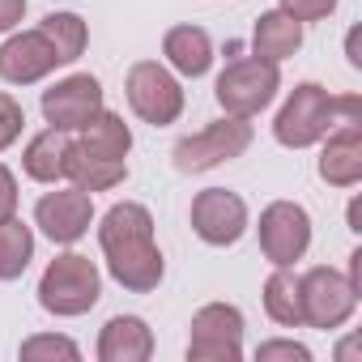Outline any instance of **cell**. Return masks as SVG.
<instances>
[{"instance_id": "cell-8", "label": "cell", "mask_w": 362, "mask_h": 362, "mask_svg": "<svg viewBox=\"0 0 362 362\" xmlns=\"http://www.w3.org/2000/svg\"><path fill=\"white\" fill-rule=\"evenodd\" d=\"M243 328L247 320L235 303H205L188 324V362H239Z\"/></svg>"}, {"instance_id": "cell-13", "label": "cell", "mask_w": 362, "mask_h": 362, "mask_svg": "<svg viewBox=\"0 0 362 362\" xmlns=\"http://www.w3.org/2000/svg\"><path fill=\"white\" fill-rule=\"evenodd\" d=\"M56 69H60V52L39 26L35 30H13L0 43V77L9 86H35V81L52 77Z\"/></svg>"}, {"instance_id": "cell-20", "label": "cell", "mask_w": 362, "mask_h": 362, "mask_svg": "<svg viewBox=\"0 0 362 362\" xmlns=\"http://www.w3.org/2000/svg\"><path fill=\"white\" fill-rule=\"evenodd\" d=\"M77 145L86 149V153H94V158H111V162H124L128 158V149H132V128L124 124V115H115V111H98L81 132H77Z\"/></svg>"}, {"instance_id": "cell-25", "label": "cell", "mask_w": 362, "mask_h": 362, "mask_svg": "<svg viewBox=\"0 0 362 362\" xmlns=\"http://www.w3.org/2000/svg\"><path fill=\"white\" fill-rule=\"evenodd\" d=\"M256 362H311V349L294 337H273L256 345Z\"/></svg>"}, {"instance_id": "cell-4", "label": "cell", "mask_w": 362, "mask_h": 362, "mask_svg": "<svg viewBox=\"0 0 362 362\" xmlns=\"http://www.w3.org/2000/svg\"><path fill=\"white\" fill-rule=\"evenodd\" d=\"M281 90V64L273 60H260V56H239L230 60L218 81H214V98L226 115H239V119H252L260 115L264 107H273Z\"/></svg>"}, {"instance_id": "cell-22", "label": "cell", "mask_w": 362, "mask_h": 362, "mask_svg": "<svg viewBox=\"0 0 362 362\" xmlns=\"http://www.w3.org/2000/svg\"><path fill=\"white\" fill-rule=\"evenodd\" d=\"M35 260V230L13 214L0 222V281H18Z\"/></svg>"}, {"instance_id": "cell-30", "label": "cell", "mask_w": 362, "mask_h": 362, "mask_svg": "<svg viewBox=\"0 0 362 362\" xmlns=\"http://www.w3.org/2000/svg\"><path fill=\"white\" fill-rule=\"evenodd\" d=\"M337 358H341V362H362V358H358V332H349V337L337 345Z\"/></svg>"}, {"instance_id": "cell-24", "label": "cell", "mask_w": 362, "mask_h": 362, "mask_svg": "<svg viewBox=\"0 0 362 362\" xmlns=\"http://www.w3.org/2000/svg\"><path fill=\"white\" fill-rule=\"evenodd\" d=\"M18 358H22V362H56V358L77 362V358H81V345H77L73 337H64V332H35V337L22 341Z\"/></svg>"}, {"instance_id": "cell-7", "label": "cell", "mask_w": 362, "mask_h": 362, "mask_svg": "<svg viewBox=\"0 0 362 362\" xmlns=\"http://www.w3.org/2000/svg\"><path fill=\"white\" fill-rule=\"evenodd\" d=\"M247 145H252V119L222 115V119L205 124V128L192 132V136H179L175 149H170V158H175V170L201 175V170H214V166H222V162H235Z\"/></svg>"}, {"instance_id": "cell-28", "label": "cell", "mask_w": 362, "mask_h": 362, "mask_svg": "<svg viewBox=\"0 0 362 362\" xmlns=\"http://www.w3.org/2000/svg\"><path fill=\"white\" fill-rule=\"evenodd\" d=\"M18 214V175L0 162V222Z\"/></svg>"}, {"instance_id": "cell-21", "label": "cell", "mask_w": 362, "mask_h": 362, "mask_svg": "<svg viewBox=\"0 0 362 362\" xmlns=\"http://www.w3.org/2000/svg\"><path fill=\"white\" fill-rule=\"evenodd\" d=\"M264 315L277 328H303V294H298V273L294 269H273L264 277Z\"/></svg>"}, {"instance_id": "cell-17", "label": "cell", "mask_w": 362, "mask_h": 362, "mask_svg": "<svg viewBox=\"0 0 362 362\" xmlns=\"http://www.w3.org/2000/svg\"><path fill=\"white\" fill-rule=\"evenodd\" d=\"M64 179L73 188H81V192H111V188H119L124 179H128V162H111V158H94V153H86L77 141H69V153H64Z\"/></svg>"}, {"instance_id": "cell-10", "label": "cell", "mask_w": 362, "mask_h": 362, "mask_svg": "<svg viewBox=\"0 0 362 362\" xmlns=\"http://www.w3.org/2000/svg\"><path fill=\"white\" fill-rule=\"evenodd\" d=\"M188 222H192V235L201 243H209V247H235L247 235V226H252L247 201L239 192H230V188H205V192H197Z\"/></svg>"}, {"instance_id": "cell-2", "label": "cell", "mask_w": 362, "mask_h": 362, "mask_svg": "<svg viewBox=\"0 0 362 362\" xmlns=\"http://www.w3.org/2000/svg\"><path fill=\"white\" fill-rule=\"evenodd\" d=\"M349 119H362L358 94H328L320 81H298L273 119V136L286 149H311L337 124H349Z\"/></svg>"}, {"instance_id": "cell-19", "label": "cell", "mask_w": 362, "mask_h": 362, "mask_svg": "<svg viewBox=\"0 0 362 362\" xmlns=\"http://www.w3.org/2000/svg\"><path fill=\"white\" fill-rule=\"evenodd\" d=\"M64 153H69V132H56V128H43L39 136L26 141L22 149V170L35 179V184H64Z\"/></svg>"}, {"instance_id": "cell-6", "label": "cell", "mask_w": 362, "mask_h": 362, "mask_svg": "<svg viewBox=\"0 0 362 362\" xmlns=\"http://www.w3.org/2000/svg\"><path fill=\"white\" fill-rule=\"evenodd\" d=\"M124 94H128V107L141 124H153V128H166L184 115V86L179 77L162 64V60H136L124 77Z\"/></svg>"}, {"instance_id": "cell-29", "label": "cell", "mask_w": 362, "mask_h": 362, "mask_svg": "<svg viewBox=\"0 0 362 362\" xmlns=\"http://www.w3.org/2000/svg\"><path fill=\"white\" fill-rule=\"evenodd\" d=\"M26 18V0H0V35H13Z\"/></svg>"}, {"instance_id": "cell-3", "label": "cell", "mask_w": 362, "mask_h": 362, "mask_svg": "<svg viewBox=\"0 0 362 362\" xmlns=\"http://www.w3.org/2000/svg\"><path fill=\"white\" fill-rule=\"evenodd\" d=\"M103 298V273L81 252H60L39 277V307L56 320H77Z\"/></svg>"}, {"instance_id": "cell-14", "label": "cell", "mask_w": 362, "mask_h": 362, "mask_svg": "<svg viewBox=\"0 0 362 362\" xmlns=\"http://www.w3.org/2000/svg\"><path fill=\"white\" fill-rule=\"evenodd\" d=\"M320 179L332 188H358L362 184V119L337 124L320 141Z\"/></svg>"}, {"instance_id": "cell-11", "label": "cell", "mask_w": 362, "mask_h": 362, "mask_svg": "<svg viewBox=\"0 0 362 362\" xmlns=\"http://www.w3.org/2000/svg\"><path fill=\"white\" fill-rule=\"evenodd\" d=\"M43 119L56 132H81L107 103H103V81L94 73H73L64 81H56L52 90H43Z\"/></svg>"}, {"instance_id": "cell-16", "label": "cell", "mask_w": 362, "mask_h": 362, "mask_svg": "<svg viewBox=\"0 0 362 362\" xmlns=\"http://www.w3.org/2000/svg\"><path fill=\"white\" fill-rule=\"evenodd\" d=\"M98 362H149L153 358V328L141 315H111L94 345Z\"/></svg>"}, {"instance_id": "cell-12", "label": "cell", "mask_w": 362, "mask_h": 362, "mask_svg": "<svg viewBox=\"0 0 362 362\" xmlns=\"http://www.w3.org/2000/svg\"><path fill=\"white\" fill-rule=\"evenodd\" d=\"M35 226L60 243V247H73L90 235L94 226V197L81 192V188H56V192H43L39 205H35Z\"/></svg>"}, {"instance_id": "cell-5", "label": "cell", "mask_w": 362, "mask_h": 362, "mask_svg": "<svg viewBox=\"0 0 362 362\" xmlns=\"http://www.w3.org/2000/svg\"><path fill=\"white\" fill-rule=\"evenodd\" d=\"M298 294H303V324L320 328V332H337L354 320L362 294L354 290V281L332 269V264H315L307 273H298Z\"/></svg>"}, {"instance_id": "cell-9", "label": "cell", "mask_w": 362, "mask_h": 362, "mask_svg": "<svg viewBox=\"0 0 362 362\" xmlns=\"http://www.w3.org/2000/svg\"><path fill=\"white\" fill-rule=\"evenodd\" d=\"M256 235H260V252L273 269H294L311 247V214L298 201H273L260 209Z\"/></svg>"}, {"instance_id": "cell-1", "label": "cell", "mask_w": 362, "mask_h": 362, "mask_svg": "<svg viewBox=\"0 0 362 362\" xmlns=\"http://www.w3.org/2000/svg\"><path fill=\"white\" fill-rule=\"evenodd\" d=\"M98 247L107 273L128 294H149L166 277V256L153 239V214L141 201H115L98 222Z\"/></svg>"}, {"instance_id": "cell-26", "label": "cell", "mask_w": 362, "mask_h": 362, "mask_svg": "<svg viewBox=\"0 0 362 362\" xmlns=\"http://www.w3.org/2000/svg\"><path fill=\"white\" fill-rule=\"evenodd\" d=\"M22 128H26V111H22V103H18L13 94L0 90V153H5V149L22 136Z\"/></svg>"}, {"instance_id": "cell-27", "label": "cell", "mask_w": 362, "mask_h": 362, "mask_svg": "<svg viewBox=\"0 0 362 362\" xmlns=\"http://www.w3.org/2000/svg\"><path fill=\"white\" fill-rule=\"evenodd\" d=\"M277 9L307 26V22H324V18H332V13H337V0H277Z\"/></svg>"}, {"instance_id": "cell-31", "label": "cell", "mask_w": 362, "mask_h": 362, "mask_svg": "<svg viewBox=\"0 0 362 362\" xmlns=\"http://www.w3.org/2000/svg\"><path fill=\"white\" fill-rule=\"evenodd\" d=\"M345 56H349L354 69H362V56H358V30H349V39H345Z\"/></svg>"}, {"instance_id": "cell-23", "label": "cell", "mask_w": 362, "mask_h": 362, "mask_svg": "<svg viewBox=\"0 0 362 362\" xmlns=\"http://www.w3.org/2000/svg\"><path fill=\"white\" fill-rule=\"evenodd\" d=\"M39 30L56 43V52H60V64H73V60H81V52H86V43H90V26L81 22V13H69V9H56V13H47L43 22H39Z\"/></svg>"}, {"instance_id": "cell-15", "label": "cell", "mask_w": 362, "mask_h": 362, "mask_svg": "<svg viewBox=\"0 0 362 362\" xmlns=\"http://www.w3.org/2000/svg\"><path fill=\"white\" fill-rule=\"evenodd\" d=\"M162 60L179 77H192V81L205 77L214 69V39H209V30L205 26H192V22L170 26L162 35Z\"/></svg>"}, {"instance_id": "cell-18", "label": "cell", "mask_w": 362, "mask_h": 362, "mask_svg": "<svg viewBox=\"0 0 362 362\" xmlns=\"http://www.w3.org/2000/svg\"><path fill=\"white\" fill-rule=\"evenodd\" d=\"M298 47H303V22H294V18L281 13V9H269V13L256 18V30H252V56L281 64V60H290Z\"/></svg>"}]
</instances>
